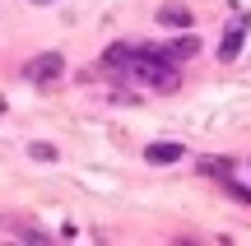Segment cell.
<instances>
[{
  "label": "cell",
  "instance_id": "10",
  "mask_svg": "<svg viewBox=\"0 0 251 246\" xmlns=\"http://www.w3.org/2000/svg\"><path fill=\"white\" fill-rule=\"evenodd\" d=\"M33 5H51V0H33Z\"/></svg>",
  "mask_w": 251,
  "mask_h": 246
},
{
  "label": "cell",
  "instance_id": "4",
  "mask_svg": "<svg viewBox=\"0 0 251 246\" xmlns=\"http://www.w3.org/2000/svg\"><path fill=\"white\" fill-rule=\"evenodd\" d=\"M247 23H251V19H242L237 28H228V33H224V42H219V61H237V56H242V33H247Z\"/></svg>",
  "mask_w": 251,
  "mask_h": 246
},
{
  "label": "cell",
  "instance_id": "3",
  "mask_svg": "<svg viewBox=\"0 0 251 246\" xmlns=\"http://www.w3.org/2000/svg\"><path fill=\"white\" fill-rule=\"evenodd\" d=\"M144 158H149L153 167H168V163H177V158H186V149H181V144H172V139H158V144H149V149H144Z\"/></svg>",
  "mask_w": 251,
  "mask_h": 246
},
{
  "label": "cell",
  "instance_id": "1",
  "mask_svg": "<svg viewBox=\"0 0 251 246\" xmlns=\"http://www.w3.org/2000/svg\"><path fill=\"white\" fill-rule=\"evenodd\" d=\"M121 74H126L130 84H144V89H158V93H172V89L181 84L177 61H168L158 46H135L130 61L121 65Z\"/></svg>",
  "mask_w": 251,
  "mask_h": 246
},
{
  "label": "cell",
  "instance_id": "9",
  "mask_svg": "<svg viewBox=\"0 0 251 246\" xmlns=\"http://www.w3.org/2000/svg\"><path fill=\"white\" fill-rule=\"evenodd\" d=\"M28 154H33L37 163H56V149H51V144H33V149H28Z\"/></svg>",
  "mask_w": 251,
  "mask_h": 246
},
{
  "label": "cell",
  "instance_id": "7",
  "mask_svg": "<svg viewBox=\"0 0 251 246\" xmlns=\"http://www.w3.org/2000/svg\"><path fill=\"white\" fill-rule=\"evenodd\" d=\"M158 23H168V28H191V9H186V5H163V9H158Z\"/></svg>",
  "mask_w": 251,
  "mask_h": 246
},
{
  "label": "cell",
  "instance_id": "2",
  "mask_svg": "<svg viewBox=\"0 0 251 246\" xmlns=\"http://www.w3.org/2000/svg\"><path fill=\"white\" fill-rule=\"evenodd\" d=\"M24 74H28V84H56L65 74V61H61V51H42L24 65Z\"/></svg>",
  "mask_w": 251,
  "mask_h": 246
},
{
  "label": "cell",
  "instance_id": "8",
  "mask_svg": "<svg viewBox=\"0 0 251 246\" xmlns=\"http://www.w3.org/2000/svg\"><path fill=\"white\" fill-rule=\"evenodd\" d=\"M200 167H205L209 177H219V181H228V177H233V163H228V158H200Z\"/></svg>",
  "mask_w": 251,
  "mask_h": 246
},
{
  "label": "cell",
  "instance_id": "5",
  "mask_svg": "<svg viewBox=\"0 0 251 246\" xmlns=\"http://www.w3.org/2000/svg\"><path fill=\"white\" fill-rule=\"evenodd\" d=\"M5 228H9V237H14V242H28V246H47V242H51V232H47V228H37V223H5Z\"/></svg>",
  "mask_w": 251,
  "mask_h": 246
},
{
  "label": "cell",
  "instance_id": "6",
  "mask_svg": "<svg viewBox=\"0 0 251 246\" xmlns=\"http://www.w3.org/2000/svg\"><path fill=\"white\" fill-rule=\"evenodd\" d=\"M200 51V37H177V42H168V46H163V56H168V61H191V56H196Z\"/></svg>",
  "mask_w": 251,
  "mask_h": 246
}]
</instances>
